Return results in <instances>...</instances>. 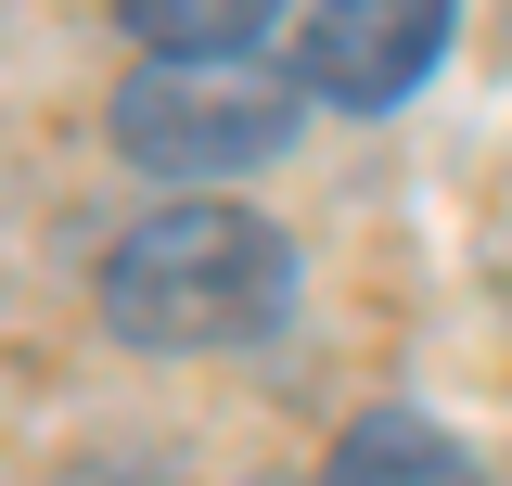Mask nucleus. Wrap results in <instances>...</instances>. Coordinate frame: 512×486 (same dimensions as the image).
Wrapping results in <instances>:
<instances>
[{
    "mask_svg": "<svg viewBox=\"0 0 512 486\" xmlns=\"http://www.w3.org/2000/svg\"><path fill=\"white\" fill-rule=\"evenodd\" d=\"M128 167L154 180H244L295 141V90L269 64H141L116 103H103Z\"/></svg>",
    "mask_w": 512,
    "mask_h": 486,
    "instance_id": "nucleus-2",
    "label": "nucleus"
},
{
    "mask_svg": "<svg viewBox=\"0 0 512 486\" xmlns=\"http://www.w3.org/2000/svg\"><path fill=\"white\" fill-rule=\"evenodd\" d=\"M116 26L154 64H256V39L282 26V0H116Z\"/></svg>",
    "mask_w": 512,
    "mask_h": 486,
    "instance_id": "nucleus-5",
    "label": "nucleus"
},
{
    "mask_svg": "<svg viewBox=\"0 0 512 486\" xmlns=\"http://www.w3.org/2000/svg\"><path fill=\"white\" fill-rule=\"evenodd\" d=\"M448 52V0H320L308 39H295V77H308L333 116H397Z\"/></svg>",
    "mask_w": 512,
    "mask_h": 486,
    "instance_id": "nucleus-3",
    "label": "nucleus"
},
{
    "mask_svg": "<svg viewBox=\"0 0 512 486\" xmlns=\"http://www.w3.org/2000/svg\"><path fill=\"white\" fill-rule=\"evenodd\" d=\"M282 307H295V243L231 192L154 205L103 256V320H116V346H154V359L256 346V333H282Z\"/></svg>",
    "mask_w": 512,
    "mask_h": 486,
    "instance_id": "nucleus-1",
    "label": "nucleus"
},
{
    "mask_svg": "<svg viewBox=\"0 0 512 486\" xmlns=\"http://www.w3.org/2000/svg\"><path fill=\"white\" fill-rule=\"evenodd\" d=\"M320 486H487V474H474V461H461V435H436L423 410H372V423L333 435Z\"/></svg>",
    "mask_w": 512,
    "mask_h": 486,
    "instance_id": "nucleus-4",
    "label": "nucleus"
}]
</instances>
